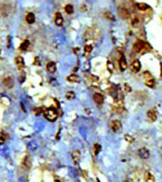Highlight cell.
<instances>
[{
  "label": "cell",
  "instance_id": "cell-29",
  "mask_svg": "<svg viewBox=\"0 0 162 182\" xmlns=\"http://www.w3.org/2000/svg\"><path fill=\"white\" fill-rule=\"evenodd\" d=\"M125 139H126V141L132 142L133 141H134V138H133V136H129V135H126L125 136Z\"/></svg>",
  "mask_w": 162,
  "mask_h": 182
},
{
  "label": "cell",
  "instance_id": "cell-30",
  "mask_svg": "<svg viewBox=\"0 0 162 182\" xmlns=\"http://www.w3.org/2000/svg\"><path fill=\"white\" fill-rule=\"evenodd\" d=\"M107 66H108V69H109L110 71H112V70H113V66H112V64L110 63V62H108Z\"/></svg>",
  "mask_w": 162,
  "mask_h": 182
},
{
  "label": "cell",
  "instance_id": "cell-13",
  "mask_svg": "<svg viewBox=\"0 0 162 182\" xmlns=\"http://www.w3.org/2000/svg\"><path fill=\"white\" fill-rule=\"evenodd\" d=\"M144 181L145 182H155L154 175H152L150 172H146L144 175Z\"/></svg>",
  "mask_w": 162,
  "mask_h": 182
},
{
  "label": "cell",
  "instance_id": "cell-10",
  "mask_svg": "<svg viewBox=\"0 0 162 182\" xmlns=\"http://www.w3.org/2000/svg\"><path fill=\"white\" fill-rule=\"evenodd\" d=\"M145 78H146V81H145L146 86L149 87H154L155 86V80H154V78L151 76V74L148 73V77L145 76Z\"/></svg>",
  "mask_w": 162,
  "mask_h": 182
},
{
  "label": "cell",
  "instance_id": "cell-22",
  "mask_svg": "<svg viewBox=\"0 0 162 182\" xmlns=\"http://www.w3.org/2000/svg\"><path fill=\"white\" fill-rule=\"evenodd\" d=\"M23 166L26 168V169H28L31 167V160L28 159V157H26L24 161H23Z\"/></svg>",
  "mask_w": 162,
  "mask_h": 182
},
{
  "label": "cell",
  "instance_id": "cell-20",
  "mask_svg": "<svg viewBox=\"0 0 162 182\" xmlns=\"http://www.w3.org/2000/svg\"><path fill=\"white\" fill-rule=\"evenodd\" d=\"M28 46H30V42H28V40H25L23 43L21 44L20 46V50H27L28 48Z\"/></svg>",
  "mask_w": 162,
  "mask_h": 182
},
{
  "label": "cell",
  "instance_id": "cell-19",
  "mask_svg": "<svg viewBox=\"0 0 162 182\" xmlns=\"http://www.w3.org/2000/svg\"><path fill=\"white\" fill-rule=\"evenodd\" d=\"M64 11H66V14H73V12H74V9H73V6L72 5H66V7H64Z\"/></svg>",
  "mask_w": 162,
  "mask_h": 182
},
{
  "label": "cell",
  "instance_id": "cell-6",
  "mask_svg": "<svg viewBox=\"0 0 162 182\" xmlns=\"http://www.w3.org/2000/svg\"><path fill=\"white\" fill-rule=\"evenodd\" d=\"M54 21H55V24L57 26H63V23H64V18L62 14H60V12H56V14H55V18H54Z\"/></svg>",
  "mask_w": 162,
  "mask_h": 182
},
{
  "label": "cell",
  "instance_id": "cell-33",
  "mask_svg": "<svg viewBox=\"0 0 162 182\" xmlns=\"http://www.w3.org/2000/svg\"><path fill=\"white\" fill-rule=\"evenodd\" d=\"M124 182H129V181H127V180H126V181H124Z\"/></svg>",
  "mask_w": 162,
  "mask_h": 182
},
{
  "label": "cell",
  "instance_id": "cell-8",
  "mask_svg": "<svg viewBox=\"0 0 162 182\" xmlns=\"http://www.w3.org/2000/svg\"><path fill=\"white\" fill-rule=\"evenodd\" d=\"M138 156L141 158L146 159V158H149V156H150V153H149V151L147 150L146 148H141V149H139V150H138Z\"/></svg>",
  "mask_w": 162,
  "mask_h": 182
},
{
  "label": "cell",
  "instance_id": "cell-9",
  "mask_svg": "<svg viewBox=\"0 0 162 182\" xmlns=\"http://www.w3.org/2000/svg\"><path fill=\"white\" fill-rule=\"evenodd\" d=\"M93 100H94V102H95L97 105H102V103H103V96L102 95V94H100V93H96V94H94V96H93Z\"/></svg>",
  "mask_w": 162,
  "mask_h": 182
},
{
  "label": "cell",
  "instance_id": "cell-11",
  "mask_svg": "<svg viewBox=\"0 0 162 182\" xmlns=\"http://www.w3.org/2000/svg\"><path fill=\"white\" fill-rule=\"evenodd\" d=\"M119 68H121V71H124L127 68V63H126L124 55H121V59H119Z\"/></svg>",
  "mask_w": 162,
  "mask_h": 182
},
{
  "label": "cell",
  "instance_id": "cell-12",
  "mask_svg": "<svg viewBox=\"0 0 162 182\" xmlns=\"http://www.w3.org/2000/svg\"><path fill=\"white\" fill-rule=\"evenodd\" d=\"M3 84H4V86L6 87H8V88H11V87L14 86V80L12 79L11 77H7V78H5L4 81H3Z\"/></svg>",
  "mask_w": 162,
  "mask_h": 182
},
{
  "label": "cell",
  "instance_id": "cell-5",
  "mask_svg": "<svg viewBox=\"0 0 162 182\" xmlns=\"http://www.w3.org/2000/svg\"><path fill=\"white\" fill-rule=\"evenodd\" d=\"M140 67H141V64L139 60H135L133 61V63L131 64V70L133 71L134 73H138L139 70H140Z\"/></svg>",
  "mask_w": 162,
  "mask_h": 182
},
{
  "label": "cell",
  "instance_id": "cell-1",
  "mask_svg": "<svg viewBox=\"0 0 162 182\" xmlns=\"http://www.w3.org/2000/svg\"><path fill=\"white\" fill-rule=\"evenodd\" d=\"M148 48H149V44H147L146 42L142 40H138L134 44V50L136 52L144 53L148 50Z\"/></svg>",
  "mask_w": 162,
  "mask_h": 182
},
{
  "label": "cell",
  "instance_id": "cell-23",
  "mask_svg": "<svg viewBox=\"0 0 162 182\" xmlns=\"http://www.w3.org/2000/svg\"><path fill=\"white\" fill-rule=\"evenodd\" d=\"M66 98L67 100H73V99H75V93H74L73 91H68V92L66 93Z\"/></svg>",
  "mask_w": 162,
  "mask_h": 182
},
{
  "label": "cell",
  "instance_id": "cell-17",
  "mask_svg": "<svg viewBox=\"0 0 162 182\" xmlns=\"http://www.w3.org/2000/svg\"><path fill=\"white\" fill-rule=\"evenodd\" d=\"M67 80H68L69 82H71V83H79V82H80V78H79V76L75 75V74H72V75L68 76V78H67Z\"/></svg>",
  "mask_w": 162,
  "mask_h": 182
},
{
  "label": "cell",
  "instance_id": "cell-21",
  "mask_svg": "<svg viewBox=\"0 0 162 182\" xmlns=\"http://www.w3.org/2000/svg\"><path fill=\"white\" fill-rule=\"evenodd\" d=\"M72 158L74 159V161L78 162L80 159V152L79 151H73L72 153Z\"/></svg>",
  "mask_w": 162,
  "mask_h": 182
},
{
  "label": "cell",
  "instance_id": "cell-27",
  "mask_svg": "<svg viewBox=\"0 0 162 182\" xmlns=\"http://www.w3.org/2000/svg\"><path fill=\"white\" fill-rule=\"evenodd\" d=\"M5 139H6V138H5V136L2 134V133H0V144H3L5 142Z\"/></svg>",
  "mask_w": 162,
  "mask_h": 182
},
{
  "label": "cell",
  "instance_id": "cell-31",
  "mask_svg": "<svg viewBox=\"0 0 162 182\" xmlns=\"http://www.w3.org/2000/svg\"><path fill=\"white\" fill-rule=\"evenodd\" d=\"M161 77H162V63H161Z\"/></svg>",
  "mask_w": 162,
  "mask_h": 182
},
{
  "label": "cell",
  "instance_id": "cell-24",
  "mask_svg": "<svg viewBox=\"0 0 162 182\" xmlns=\"http://www.w3.org/2000/svg\"><path fill=\"white\" fill-rule=\"evenodd\" d=\"M100 145L99 144V143H96L95 145H94V154L95 155H98L99 153H100Z\"/></svg>",
  "mask_w": 162,
  "mask_h": 182
},
{
  "label": "cell",
  "instance_id": "cell-25",
  "mask_svg": "<svg viewBox=\"0 0 162 182\" xmlns=\"http://www.w3.org/2000/svg\"><path fill=\"white\" fill-rule=\"evenodd\" d=\"M138 23H139V20L138 17H135L132 19V26H134V27H138Z\"/></svg>",
  "mask_w": 162,
  "mask_h": 182
},
{
  "label": "cell",
  "instance_id": "cell-32",
  "mask_svg": "<svg viewBox=\"0 0 162 182\" xmlns=\"http://www.w3.org/2000/svg\"><path fill=\"white\" fill-rule=\"evenodd\" d=\"M97 182H100V180H99V179H98V180H97Z\"/></svg>",
  "mask_w": 162,
  "mask_h": 182
},
{
  "label": "cell",
  "instance_id": "cell-14",
  "mask_svg": "<svg viewBox=\"0 0 162 182\" xmlns=\"http://www.w3.org/2000/svg\"><path fill=\"white\" fill-rule=\"evenodd\" d=\"M26 21L28 24H33L35 21V16L32 12H28V14L26 15Z\"/></svg>",
  "mask_w": 162,
  "mask_h": 182
},
{
  "label": "cell",
  "instance_id": "cell-15",
  "mask_svg": "<svg viewBox=\"0 0 162 182\" xmlns=\"http://www.w3.org/2000/svg\"><path fill=\"white\" fill-rule=\"evenodd\" d=\"M47 69L49 73H54L55 70H56V66H55V64L53 63V62H50V63L47 64Z\"/></svg>",
  "mask_w": 162,
  "mask_h": 182
},
{
  "label": "cell",
  "instance_id": "cell-18",
  "mask_svg": "<svg viewBox=\"0 0 162 182\" xmlns=\"http://www.w3.org/2000/svg\"><path fill=\"white\" fill-rule=\"evenodd\" d=\"M137 7L139 11H146V10H148L149 8H150L147 4H145V3H138Z\"/></svg>",
  "mask_w": 162,
  "mask_h": 182
},
{
  "label": "cell",
  "instance_id": "cell-2",
  "mask_svg": "<svg viewBox=\"0 0 162 182\" xmlns=\"http://www.w3.org/2000/svg\"><path fill=\"white\" fill-rule=\"evenodd\" d=\"M45 117H46V119L47 121L55 122L58 118V113L54 108L49 107V108H47L46 111H45Z\"/></svg>",
  "mask_w": 162,
  "mask_h": 182
},
{
  "label": "cell",
  "instance_id": "cell-4",
  "mask_svg": "<svg viewBox=\"0 0 162 182\" xmlns=\"http://www.w3.org/2000/svg\"><path fill=\"white\" fill-rule=\"evenodd\" d=\"M121 127H122L121 122L119 121H118V120H114V121L111 122V129H112L113 132L119 133L121 131Z\"/></svg>",
  "mask_w": 162,
  "mask_h": 182
},
{
  "label": "cell",
  "instance_id": "cell-16",
  "mask_svg": "<svg viewBox=\"0 0 162 182\" xmlns=\"http://www.w3.org/2000/svg\"><path fill=\"white\" fill-rule=\"evenodd\" d=\"M15 64L17 65L18 67H20L22 68L24 67V60H23V58H22L21 56H17L15 58Z\"/></svg>",
  "mask_w": 162,
  "mask_h": 182
},
{
  "label": "cell",
  "instance_id": "cell-26",
  "mask_svg": "<svg viewBox=\"0 0 162 182\" xmlns=\"http://www.w3.org/2000/svg\"><path fill=\"white\" fill-rule=\"evenodd\" d=\"M85 53H90L92 51V47L91 46H89V45H86L85 47Z\"/></svg>",
  "mask_w": 162,
  "mask_h": 182
},
{
  "label": "cell",
  "instance_id": "cell-3",
  "mask_svg": "<svg viewBox=\"0 0 162 182\" xmlns=\"http://www.w3.org/2000/svg\"><path fill=\"white\" fill-rule=\"evenodd\" d=\"M118 12H119V16H121L122 19H127V18H129L131 16V14H130V12H129V10L126 7H123V6L119 7L118 8Z\"/></svg>",
  "mask_w": 162,
  "mask_h": 182
},
{
  "label": "cell",
  "instance_id": "cell-28",
  "mask_svg": "<svg viewBox=\"0 0 162 182\" xmlns=\"http://www.w3.org/2000/svg\"><path fill=\"white\" fill-rule=\"evenodd\" d=\"M124 89H125V91L126 92H131V86H129L128 84H124Z\"/></svg>",
  "mask_w": 162,
  "mask_h": 182
},
{
  "label": "cell",
  "instance_id": "cell-7",
  "mask_svg": "<svg viewBox=\"0 0 162 182\" xmlns=\"http://www.w3.org/2000/svg\"><path fill=\"white\" fill-rule=\"evenodd\" d=\"M147 116L148 118L151 120L152 122H155V120L157 119V112L155 109H151L147 112Z\"/></svg>",
  "mask_w": 162,
  "mask_h": 182
}]
</instances>
